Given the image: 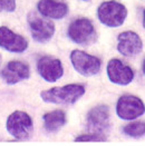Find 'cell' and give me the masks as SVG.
<instances>
[{"mask_svg":"<svg viewBox=\"0 0 145 146\" xmlns=\"http://www.w3.org/2000/svg\"><path fill=\"white\" fill-rule=\"evenodd\" d=\"M37 9L41 16L49 19H63L68 13V6L58 0H39Z\"/></svg>","mask_w":145,"mask_h":146,"instance_id":"5bb4252c","label":"cell"},{"mask_svg":"<svg viewBox=\"0 0 145 146\" xmlns=\"http://www.w3.org/2000/svg\"><path fill=\"white\" fill-rule=\"evenodd\" d=\"M68 37L75 44L87 46L96 40V30L93 23L87 18H78L68 27Z\"/></svg>","mask_w":145,"mask_h":146,"instance_id":"277c9868","label":"cell"},{"mask_svg":"<svg viewBox=\"0 0 145 146\" xmlns=\"http://www.w3.org/2000/svg\"><path fill=\"white\" fill-rule=\"evenodd\" d=\"M97 17L104 26L117 28L125 23L127 18V8L118 1L107 0L98 6Z\"/></svg>","mask_w":145,"mask_h":146,"instance_id":"7a4b0ae2","label":"cell"},{"mask_svg":"<svg viewBox=\"0 0 145 146\" xmlns=\"http://www.w3.org/2000/svg\"><path fill=\"white\" fill-rule=\"evenodd\" d=\"M109 108L106 105H97L88 111L86 121L87 128L93 133L105 134L110 127Z\"/></svg>","mask_w":145,"mask_h":146,"instance_id":"9c48e42d","label":"cell"},{"mask_svg":"<svg viewBox=\"0 0 145 146\" xmlns=\"http://www.w3.org/2000/svg\"><path fill=\"white\" fill-rule=\"evenodd\" d=\"M123 133L128 137L140 138L145 136V122L128 123L123 127Z\"/></svg>","mask_w":145,"mask_h":146,"instance_id":"2e32d148","label":"cell"},{"mask_svg":"<svg viewBox=\"0 0 145 146\" xmlns=\"http://www.w3.org/2000/svg\"><path fill=\"white\" fill-rule=\"evenodd\" d=\"M143 50V41L135 31H123L117 36V51L125 57H134Z\"/></svg>","mask_w":145,"mask_h":146,"instance_id":"8fae6325","label":"cell"},{"mask_svg":"<svg viewBox=\"0 0 145 146\" xmlns=\"http://www.w3.org/2000/svg\"><path fill=\"white\" fill-rule=\"evenodd\" d=\"M142 70H143V73L145 74V58H144V60H143V64H142Z\"/></svg>","mask_w":145,"mask_h":146,"instance_id":"d6986e66","label":"cell"},{"mask_svg":"<svg viewBox=\"0 0 145 146\" xmlns=\"http://www.w3.org/2000/svg\"><path fill=\"white\" fill-rule=\"evenodd\" d=\"M145 113L144 102L134 95H123L116 103V115L123 121H134Z\"/></svg>","mask_w":145,"mask_h":146,"instance_id":"5b68a950","label":"cell"},{"mask_svg":"<svg viewBox=\"0 0 145 146\" xmlns=\"http://www.w3.org/2000/svg\"><path fill=\"white\" fill-rule=\"evenodd\" d=\"M107 139V136L105 134H99V133H93L89 132L87 134L79 135L75 138L76 142H104Z\"/></svg>","mask_w":145,"mask_h":146,"instance_id":"e0dca14e","label":"cell"},{"mask_svg":"<svg viewBox=\"0 0 145 146\" xmlns=\"http://www.w3.org/2000/svg\"><path fill=\"white\" fill-rule=\"evenodd\" d=\"M1 61H2V58H1V55H0V66H1Z\"/></svg>","mask_w":145,"mask_h":146,"instance_id":"44dd1931","label":"cell"},{"mask_svg":"<svg viewBox=\"0 0 145 146\" xmlns=\"http://www.w3.org/2000/svg\"><path fill=\"white\" fill-rule=\"evenodd\" d=\"M71 61L75 70L86 77L97 75L102 68V60L98 57L78 49L71 52Z\"/></svg>","mask_w":145,"mask_h":146,"instance_id":"8992f818","label":"cell"},{"mask_svg":"<svg viewBox=\"0 0 145 146\" xmlns=\"http://www.w3.org/2000/svg\"><path fill=\"white\" fill-rule=\"evenodd\" d=\"M0 47L9 52L20 54L28 48V41L24 36L18 35L8 27H0Z\"/></svg>","mask_w":145,"mask_h":146,"instance_id":"7c38bea8","label":"cell"},{"mask_svg":"<svg viewBox=\"0 0 145 146\" xmlns=\"http://www.w3.org/2000/svg\"><path fill=\"white\" fill-rule=\"evenodd\" d=\"M1 77L7 84L15 85L30 77V68L24 61L11 60L2 69Z\"/></svg>","mask_w":145,"mask_h":146,"instance_id":"4fadbf2b","label":"cell"},{"mask_svg":"<svg viewBox=\"0 0 145 146\" xmlns=\"http://www.w3.org/2000/svg\"><path fill=\"white\" fill-rule=\"evenodd\" d=\"M6 127L8 133L16 139H28L34 131V123L29 114L23 110H16L7 118Z\"/></svg>","mask_w":145,"mask_h":146,"instance_id":"3957f363","label":"cell"},{"mask_svg":"<svg viewBox=\"0 0 145 146\" xmlns=\"http://www.w3.org/2000/svg\"><path fill=\"white\" fill-rule=\"evenodd\" d=\"M43 121H44V127L48 133H56L66 124L67 117L64 110H56L46 113L43 116Z\"/></svg>","mask_w":145,"mask_h":146,"instance_id":"9a60e30c","label":"cell"},{"mask_svg":"<svg viewBox=\"0 0 145 146\" xmlns=\"http://www.w3.org/2000/svg\"><path fill=\"white\" fill-rule=\"evenodd\" d=\"M85 86L82 84H69L61 87H53L43 90L40 97L44 102L56 105H72L84 96Z\"/></svg>","mask_w":145,"mask_h":146,"instance_id":"6da1fadb","label":"cell"},{"mask_svg":"<svg viewBox=\"0 0 145 146\" xmlns=\"http://www.w3.org/2000/svg\"><path fill=\"white\" fill-rule=\"evenodd\" d=\"M143 27H144V29H145V9H144V11H143Z\"/></svg>","mask_w":145,"mask_h":146,"instance_id":"ffe728a7","label":"cell"},{"mask_svg":"<svg viewBox=\"0 0 145 146\" xmlns=\"http://www.w3.org/2000/svg\"><path fill=\"white\" fill-rule=\"evenodd\" d=\"M16 9V0H0V12H12Z\"/></svg>","mask_w":145,"mask_h":146,"instance_id":"ac0fdd59","label":"cell"},{"mask_svg":"<svg viewBox=\"0 0 145 146\" xmlns=\"http://www.w3.org/2000/svg\"><path fill=\"white\" fill-rule=\"evenodd\" d=\"M37 70L40 77L48 82L55 83L64 75V67L61 61L53 56H43L37 61Z\"/></svg>","mask_w":145,"mask_h":146,"instance_id":"30bf717a","label":"cell"},{"mask_svg":"<svg viewBox=\"0 0 145 146\" xmlns=\"http://www.w3.org/2000/svg\"><path fill=\"white\" fill-rule=\"evenodd\" d=\"M28 25L34 40L38 42H46L48 41L55 34V25L48 19L40 17L35 12L29 13L28 16Z\"/></svg>","mask_w":145,"mask_h":146,"instance_id":"52a82bcc","label":"cell"},{"mask_svg":"<svg viewBox=\"0 0 145 146\" xmlns=\"http://www.w3.org/2000/svg\"><path fill=\"white\" fill-rule=\"evenodd\" d=\"M106 73L110 83L120 86L130 85L134 79L133 69L117 58H113L107 62Z\"/></svg>","mask_w":145,"mask_h":146,"instance_id":"ba28073f","label":"cell"}]
</instances>
